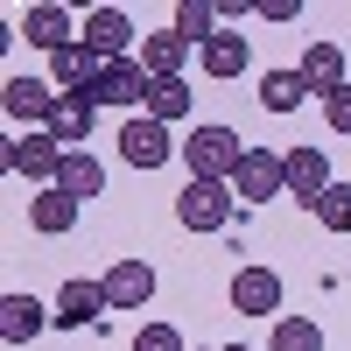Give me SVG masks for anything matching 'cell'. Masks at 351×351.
Instances as JSON below:
<instances>
[{
    "mask_svg": "<svg viewBox=\"0 0 351 351\" xmlns=\"http://www.w3.org/2000/svg\"><path fill=\"white\" fill-rule=\"evenodd\" d=\"M169 155H183V141H169V127H162V120L134 112V120L120 127V162H127V169H141V176H148V169H162Z\"/></svg>",
    "mask_w": 351,
    "mask_h": 351,
    "instance_id": "6",
    "label": "cell"
},
{
    "mask_svg": "<svg viewBox=\"0 0 351 351\" xmlns=\"http://www.w3.org/2000/svg\"><path fill=\"white\" fill-rule=\"evenodd\" d=\"M141 64H148V77H183L190 43L176 36V28H155V36H141Z\"/></svg>",
    "mask_w": 351,
    "mask_h": 351,
    "instance_id": "20",
    "label": "cell"
},
{
    "mask_svg": "<svg viewBox=\"0 0 351 351\" xmlns=\"http://www.w3.org/2000/svg\"><path fill=\"white\" fill-rule=\"evenodd\" d=\"M246 155V141L218 127V120H204L197 134H183V169H190V183H232V169H239Z\"/></svg>",
    "mask_w": 351,
    "mask_h": 351,
    "instance_id": "1",
    "label": "cell"
},
{
    "mask_svg": "<svg viewBox=\"0 0 351 351\" xmlns=\"http://www.w3.org/2000/svg\"><path fill=\"white\" fill-rule=\"evenodd\" d=\"M316 225L337 232V239L351 232V183H330V190H324V204H316Z\"/></svg>",
    "mask_w": 351,
    "mask_h": 351,
    "instance_id": "25",
    "label": "cell"
},
{
    "mask_svg": "<svg viewBox=\"0 0 351 351\" xmlns=\"http://www.w3.org/2000/svg\"><path fill=\"white\" fill-rule=\"evenodd\" d=\"M112 302H106V281H64L56 288V302H49V316H56V330H84V324H99Z\"/></svg>",
    "mask_w": 351,
    "mask_h": 351,
    "instance_id": "10",
    "label": "cell"
},
{
    "mask_svg": "<svg viewBox=\"0 0 351 351\" xmlns=\"http://www.w3.org/2000/svg\"><path fill=\"white\" fill-rule=\"evenodd\" d=\"M176 36H183L190 49H204L218 36V8H211V0H183V8H176Z\"/></svg>",
    "mask_w": 351,
    "mask_h": 351,
    "instance_id": "23",
    "label": "cell"
},
{
    "mask_svg": "<svg viewBox=\"0 0 351 351\" xmlns=\"http://www.w3.org/2000/svg\"><path fill=\"white\" fill-rule=\"evenodd\" d=\"M190 106H197V92H190V77H155V92H148V120L176 127V120H190Z\"/></svg>",
    "mask_w": 351,
    "mask_h": 351,
    "instance_id": "21",
    "label": "cell"
},
{
    "mask_svg": "<svg viewBox=\"0 0 351 351\" xmlns=\"http://www.w3.org/2000/svg\"><path fill=\"white\" fill-rule=\"evenodd\" d=\"M232 316H281V274L274 267H239L232 274Z\"/></svg>",
    "mask_w": 351,
    "mask_h": 351,
    "instance_id": "13",
    "label": "cell"
},
{
    "mask_svg": "<svg viewBox=\"0 0 351 351\" xmlns=\"http://www.w3.org/2000/svg\"><path fill=\"white\" fill-rule=\"evenodd\" d=\"M148 92H155V77H148L141 56L99 64V77H92V99H99V106H120V112H148Z\"/></svg>",
    "mask_w": 351,
    "mask_h": 351,
    "instance_id": "3",
    "label": "cell"
},
{
    "mask_svg": "<svg viewBox=\"0 0 351 351\" xmlns=\"http://www.w3.org/2000/svg\"><path fill=\"white\" fill-rule=\"evenodd\" d=\"M232 211H239L232 183H183V197H176V225L183 232H225Z\"/></svg>",
    "mask_w": 351,
    "mask_h": 351,
    "instance_id": "4",
    "label": "cell"
},
{
    "mask_svg": "<svg viewBox=\"0 0 351 351\" xmlns=\"http://www.w3.org/2000/svg\"><path fill=\"white\" fill-rule=\"evenodd\" d=\"M267 351H324V330L309 316H274V344Z\"/></svg>",
    "mask_w": 351,
    "mask_h": 351,
    "instance_id": "24",
    "label": "cell"
},
{
    "mask_svg": "<svg viewBox=\"0 0 351 351\" xmlns=\"http://www.w3.org/2000/svg\"><path fill=\"white\" fill-rule=\"evenodd\" d=\"M260 21H302V0H253Z\"/></svg>",
    "mask_w": 351,
    "mask_h": 351,
    "instance_id": "28",
    "label": "cell"
},
{
    "mask_svg": "<svg viewBox=\"0 0 351 351\" xmlns=\"http://www.w3.org/2000/svg\"><path fill=\"white\" fill-rule=\"evenodd\" d=\"M92 120H99V99H92V84L84 92H56V112H49V134L64 141V155L84 148L92 141Z\"/></svg>",
    "mask_w": 351,
    "mask_h": 351,
    "instance_id": "14",
    "label": "cell"
},
{
    "mask_svg": "<svg viewBox=\"0 0 351 351\" xmlns=\"http://www.w3.org/2000/svg\"><path fill=\"white\" fill-rule=\"evenodd\" d=\"M106 302L112 309H148L155 302V267L148 260H112L106 267Z\"/></svg>",
    "mask_w": 351,
    "mask_h": 351,
    "instance_id": "16",
    "label": "cell"
},
{
    "mask_svg": "<svg viewBox=\"0 0 351 351\" xmlns=\"http://www.w3.org/2000/svg\"><path fill=\"white\" fill-rule=\"evenodd\" d=\"M302 99H309L302 71H260V106H267V112H295Z\"/></svg>",
    "mask_w": 351,
    "mask_h": 351,
    "instance_id": "22",
    "label": "cell"
},
{
    "mask_svg": "<svg viewBox=\"0 0 351 351\" xmlns=\"http://www.w3.org/2000/svg\"><path fill=\"white\" fill-rule=\"evenodd\" d=\"M197 64H204V77H218V84H225V77H246V64H253V43L239 36V28H218V36L197 49Z\"/></svg>",
    "mask_w": 351,
    "mask_h": 351,
    "instance_id": "17",
    "label": "cell"
},
{
    "mask_svg": "<svg viewBox=\"0 0 351 351\" xmlns=\"http://www.w3.org/2000/svg\"><path fill=\"white\" fill-rule=\"evenodd\" d=\"M0 162H8L14 176H28V183L56 190V169H64V141H56L49 127H36V134H14L8 148H0Z\"/></svg>",
    "mask_w": 351,
    "mask_h": 351,
    "instance_id": "2",
    "label": "cell"
},
{
    "mask_svg": "<svg viewBox=\"0 0 351 351\" xmlns=\"http://www.w3.org/2000/svg\"><path fill=\"white\" fill-rule=\"evenodd\" d=\"M281 183H288V197H295L302 211H316V204H324V190L337 183V176H330V155L309 148V141H302V148H288V155H281Z\"/></svg>",
    "mask_w": 351,
    "mask_h": 351,
    "instance_id": "5",
    "label": "cell"
},
{
    "mask_svg": "<svg viewBox=\"0 0 351 351\" xmlns=\"http://www.w3.org/2000/svg\"><path fill=\"white\" fill-rule=\"evenodd\" d=\"M295 71H302V84H309V99H324V106H330L337 92H351V77H344V49H337V43H309Z\"/></svg>",
    "mask_w": 351,
    "mask_h": 351,
    "instance_id": "12",
    "label": "cell"
},
{
    "mask_svg": "<svg viewBox=\"0 0 351 351\" xmlns=\"http://www.w3.org/2000/svg\"><path fill=\"white\" fill-rule=\"evenodd\" d=\"M324 127H330V134H344V141H351V92H337V99H330V106H324Z\"/></svg>",
    "mask_w": 351,
    "mask_h": 351,
    "instance_id": "27",
    "label": "cell"
},
{
    "mask_svg": "<svg viewBox=\"0 0 351 351\" xmlns=\"http://www.w3.org/2000/svg\"><path fill=\"white\" fill-rule=\"evenodd\" d=\"M77 218H84V204L64 197V190H36L28 197V232H43V239H64Z\"/></svg>",
    "mask_w": 351,
    "mask_h": 351,
    "instance_id": "18",
    "label": "cell"
},
{
    "mask_svg": "<svg viewBox=\"0 0 351 351\" xmlns=\"http://www.w3.org/2000/svg\"><path fill=\"white\" fill-rule=\"evenodd\" d=\"M56 190L77 197V204L106 197V162H99V155H84V148H71V155H64V169H56Z\"/></svg>",
    "mask_w": 351,
    "mask_h": 351,
    "instance_id": "19",
    "label": "cell"
},
{
    "mask_svg": "<svg viewBox=\"0 0 351 351\" xmlns=\"http://www.w3.org/2000/svg\"><path fill=\"white\" fill-rule=\"evenodd\" d=\"M232 197H239V204H274V197H288L281 155H274V148H246L239 169H232Z\"/></svg>",
    "mask_w": 351,
    "mask_h": 351,
    "instance_id": "8",
    "label": "cell"
},
{
    "mask_svg": "<svg viewBox=\"0 0 351 351\" xmlns=\"http://www.w3.org/2000/svg\"><path fill=\"white\" fill-rule=\"evenodd\" d=\"M0 112L36 134V127H49V112H56V84L49 77H8V84H0Z\"/></svg>",
    "mask_w": 351,
    "mask_h": 351,
    "instance_id": "9",
    "label": "cell"
},
{
    "mask_svg": "<svg viewBox=\"0 0 351 351\" xmlns=\"http://www.w3.org/2000/svg\"><path fill=\"white\" fill-rule=\"evenodd\" d=\"M134 351H183V330H176V324H141Z\"/></svg>",
    "mask_w": 351,
    "mask_h": 351,
    "instance_id": "26",
    "label": "cell"
},
{
    "mask_svg": "<svg viewBox=\"0 0 351 351\" xmlns=\"http://www.w3.org/2000/svg\"><path fill=\"white\" fill-rule=\"evenodd\" d=\"M77 43L99 56V64H120V56H134V21H127V8H92L77 21Z\"/></svg>",
    "mask_w": 351,
    "mask_h": 351,
    "instance_id": "7",
    "label": "cell"
},
{
    "mask_svg": "<svg viewBox=\"0 0 351 351\" xmlns=\"http://www.w3.org/2000/svg\"><path fill=\"white\" fill-rule=\"evenodd\" d=\"M21 36H28V49H71L77 43V21H71V8H56V0H36V8L21 14Z\"/></svg>",
    "mask_w": 351,
    "mask_h": 351,
    "instance_id": "15",
    "label": "cell"
},
{
    "mask_svg": "<svg viewBox=\"0 0 351 351\" xmlns=\"http://www.w3.org/2000/svg\"><path fill=\"white\" fill-rule=\"evenodd\" d=\"M211 351H253V344H211Z\"/></svg>",
    "mask_w": 351,
    "mask_h": 351,
    "instance_id": "29",
    "label": "cell"
},
{
    "mask_svg": "<svg viewBox=\"0 0 351 351\" xmlns=\"http://www.w3.org/2000/svg\"><path fill=\"white\" fill-rule=\"evenodd\" d=\"M49 324H56V316H49V302L21 295V288H8V295H0V344H36Z\"/></svg>",
    "mask_w": 351,
    "mask_h": 351,
    "instance_id": "11",
    "label": "cell"
}]
</instances>
